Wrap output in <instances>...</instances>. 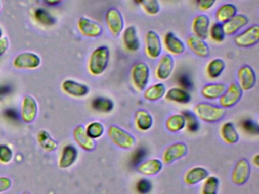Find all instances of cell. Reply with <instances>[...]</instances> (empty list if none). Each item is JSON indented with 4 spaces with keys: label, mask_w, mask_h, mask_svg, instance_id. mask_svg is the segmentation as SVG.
Returning <instances> with one entry per match:
<instances>
[{
    "label": "cell",
    "mask_w": 259,
    "mask_h": 194,
    "mask_svg": "<svg viewBox=\"0 0 259 194\" xmlns=\"http://www.w3.org/2000/svg\"><path fill=\"white\" fill-rule=\"evenodd\" d=\"M107 134L111 142L123 150H130L136 145V138L126 130L116 125L109 127Z\"/></svg>",
    "instance_id": "3"
},
{
    "label": "cell",
    "mask_w": 259,
    "mask_h": 194,
    "mask_svg": "<svg viewBox=\"0 0 259 194\" xmlns=\"http://www.w3.org/2000/svg\"><path fill=\"white\" fill-rule=\"evenodd\" d=\"M85 129L86 133L89 135V137L92 139H98L101 138L104 135L105 128H104V124L100 121H95L89 123Z\"/></svg>",
    "instance_id": "37"
},
{
    "label": "cell",
    "mask_w": 259,
    "mask_h": 194,
    "mask_svg": "<svg viewBox=\"0 0 259 194\" xmlns=\"http://www.w3.org/2000/svg\"><path fill=\"white\" fill-rule=\"evenodd\" d=\"M175 66L174 58L171 55H163L155 69V76L158 80H166L170 77Z\"/></svg>",
    "instance_id": "16"
},
{
    "label": "cell",
    "mask_w": 259,
    "mask_h": 194,
    "mask_svg": "<svg viewBox=\"0 0 259 194\" xmlns=\"http://www.w3.org/2000/svg\"><path fill=\"white\" fill-rule=\"evenodd\" d=\"M210 24V18L207 15L204 14L197 15L192 21V29L193 34L201 39H207L209 36Z\"/></svg>",
    "instance_id": "17"
},
{
    "label": "cell",
    "mask_w": 259,
    "mask_h": 194,
    "mask_svg": "<svg viewBox=\"0 0 259 194\" xmlns=\"http://www.w3.org/2000/svg\"><path fill=\"white\" fill-rule=\"evenodd\" d=\"M11 186L12 181L9 177L0 176V194L9 190Z\"/></svg>",
    "instance_id": "47"
},
{
    "label": "cell",
    "mask_w": 259,
    "mask_h": 194,
    "mask_svg": "<svg viewBox=\"0 0 259 194\" xmlns=\"http://www.w3.org/2000/svg\"><path fill=\"white\" fill-rule=\"evenodd\" d=\"M135 125L138 130L146 132L152 127L154 120L149 112L144 109H139L135 114Z\"/></svg>",
    "instance_id": "29"
},
{
    "label": "cell",
    "mask_w": 259,
    "mask_h": 194,
    "mask_svg": "<svg viewBox=\"0 0 259 194\" xmlns=\"http://www.w3.org/2000/svg\"><path fill=\"white\" fill-rule=\"evenodd\" d=\"M22 194H29V193H28V192H24V193H22Z\"/></svg>",
    "instance_id": "55"
},
{
    "label": "cell",
    "mask_w": 259,
    "mask_h": 194,
    "mask_svg": "<svg viewBox=\"0 0 259 194\" xmlns=\"http://www.w3.org/2000/svg\"><path fill=\"white\" fill-rule=\"evenodd\" d=\"M136 189L138 193L148 194L152 189V184L151 181L147 179H141L136 183Z\"/></svg>",
    "instance_id": "43"
},
{
    "label": "cell",
    "mask_w": 259,
    "mask_h": 194,
    "mask_svg": "<svg viewBox=\"0 0 259 194\" xmlns=\"http://www.w3.org/2000/svg\"><path fill=\"white\" fill-rule=\"evenodd\" d=\"M0 11H1V3H0Z\"/></svg>",
    "instance_id": "56"
},
{
    "label": "cell",
    "mask_w": 259,
    "mask_h": 194,
    "mask_svg": "<svg viewBox=\"0 0 259 194\" xmlns=\"http://www.w3.org/2000/svg\"><path fill=\"white\" fill-rule=\"evenodd\" d=\"M163 168V162L160 159H150L148 160L141 162L137 167L136 170L139 174L144 176H154L161 171Z\"/></svg>",
    "instance_id": "25"
},
{
    "label": "cell",
    "mask_w": 259,
    "mask_h": 194,
    "mask_svg": "<svg viewBox=\"0 0 259 194\" xmlns=\"http://www.w3.org/2000/svg\"><path fill=\"white\" fill-rule=\"evenodd\" d=\"M13 159V152L9 146L0 144V162L4 165L11 162Z\"/></svg>",
    "instance_id": "42"
},
{
    "label": "cell",
    "mask_w": 259,
    "mask_h": 194,
    "mask_svg": "<svg viewBox=\"0 0 259 194\" xmlns=\"http://www.w3.org/2000/svg\"><path fill=\"white\" fill-rule=\"evenodd\" d=\"M145 51L149 59H157L162 53L161 39L154 30L147 32L145 36Z\"/></svg>",
    "instance_id": "8"
},
{
    "label": "cell",
    "mask_w": 259,
    "mask_h": 194,
    "mask_svg": "<svg viewBox=\"0 0 259 194\" xmlns=\"http://www.w3.org/2000/svg\"><path fill=\"white\" fill-rule=\"evenodd\" d=\"M186 121V127L191 133H195L199 130V122L197 117L189 111H185L182 113Z\"/></svg>",
    "instance_id": "41"
},
{
    "label": "cell",
    "mask_w": 259,
    "mask_h": 194,
    "mask_svg": "<svg viewBox=\"0 0 259 194\" xmlns=\"http://www.w3.org/2000/svg\"><path fill=\"white\" fill-rule=\"evenodd\" d=\"M208 176V171L206 168L201 166H195L191 168L185 173L183 180L186 184L194 186L204 181Z\"/></svg>",
    "instance_id": "21"
},
{
    "label": "cell",
    "mask_w": 259,
    "mask_h": 194,
    "mask_svg": "<svg viewBox=\"0 0 259 194\" xmlns=\"http://www.w3.org/2000/svg\"><path fill=\"white\" fill-rule=\"evenodd\" d=\"M73 138L78 147H81L84 151L91 152L95 150L96 146L95 140L89 137L82 125L77 126L74 129Z\"/></svg>",
    "instance_id": "23"
},
{
    "label": "cell",
    "mask_w": 259,
    "mask_h": 194,
    "mask_svg": "<svg viewBox=\"0 0 259 194\" xmlns=\"http://www.w3.org/2000/svg\"><path fill=\"white\" fill-rule=\"evenodd\" d=\"M92 109L101 113H109L114 109V103L106 97H96L92 101Z\"/></svg>",
    "instance_id": "33"
},
{
    "label": "cell",
    "mask_w": 259,
    "mask_h": 194,
    "mask_svg": "<svg viewBox=\"0 0 259 194\" xmlns=\"http://www.w3.org/2000/svg\"><path fill=\"white\" fill-rule=\"evenodd\" d=\"M78 150L75 146L66 145L63 147L59 159V167L62 169H66L72 166L76 162L78 158Z\"/></svg>",
    "instance_id": "22"
},
{
    "label": "cell",
    "mask_w": 259,
    "mask_h": 194,
    "mask_svg": "<svg viewBox=\"0 0 259 194\" xmlns=\"http://www.w3.org/2000/svg\"><path fill=\"white\" fill-rule=\"evenodd\" d=\"M220 181L215 176H208L204 180L200 194H218Z\"/></svg>",
    "instance_id": "38"
},
{
    "label": "cell",
    "mask_w": 259,
    "mask_h": 194,
    "mask_svg": "<svg viewBox=\"0 0 259 194\" xmlns=\"http://www.w3.org/2000/svg\"><path fill=\"white\" fill-rule=\"evenodd\" d=\"M163 44L166 51L172 56H180L183 54L186 50L184 42L172 32H168L165 34Z\"/></svg>",
    "instance_id": "18"
},
{
    "label": "cell",
    "mask_w": 259,
    "mask_h": 194,
    "mask_svg": "<svg viewBox=\"0 0 259 194\" xmlns=\"http://www.w3.org/2000/svg\"><path fill=\"white\" fill-rule=\"evenodd\" d=\"M77 25H78L80 33L86 37H98L103 33L102 27L98 23L85 18V17L80 18Z\"/></svg>",
    "instance_id": "15"
},
{
    "label": "cell",
    "mask_w": 259,
    "mask_h": 194,
    "mask_svg": "<svg viewBox=\"0 0 259 194\" xmlns=\"http://www.w3.org/2000/svg\"><path fill=\"white\" fill-rule=\"evenodd\" d=\"M122 39L125 50L131 53L138 51L140 47L139 35L134 26H130L122 31Z\"/></svg>",
    "instance_id": "19"
},
{
    "label": "cell",
    "mask_w": 259,
    "mask_h": 194,
    "mask_svg": "<svg viewBox=\"0 0 259 194\" xmlns=\"http://www.w3.org/2000/svg\"><path fill=\"white\" fill-rule=\"evenodd\" d=\"M220 135L224 142L233 145L239 141V135L234 124L230 121L224 123L220 128Z\"/></svg>",
    "instance_id": "28"
},
{
    "label": "cell",
    "mask_w": 259,
    "mask_h": 194,
    "mask_svg": "<svg viewBox=\"0 0 259 194\" xmlns=\"http://www.w3.org/2000/svg\"><path fill=\"white\" fill-rule=\"evenodd\" d=\"M242 96V90L237 83H232L227 86L224 93L219 99V104L224 109L233 107L239 103Z\"/></svg>",
    "instance_id": "10"
},
{
    "label": "cell",
    "mask_w": 259,
    "mask_h": 194,
    "mask_svg": "<svg viewBox=\"0 0 259 194\" xmlns=\"http://www.w3.org/2000/svg\"><path fill=\"white\" fill-rule=\"evenodd\" d=\"M11 91V87L9 86H0V95H7Z\"/></svg>",
    "instance_id": "51"
},
{
    "label": "cell",
    "mask_w": 259,
    "mask_h": 194,
    "mask_svg": "<svg viewBox=\"0 0 259 194\" xmlns=\"http://www.w3.org/2000/svg\"><path fill=\"white\" fill-rule=\"evenodd\" d=\"M164 97L168 101L179 104H187L191 100V95L189 91L180 86L168 89L166 91Z\"/></svg>",
    "instance_id": "27"
},
{
    "label": "cell",
    "mask_w": 259,
    "mask_h": 194,
    "mask_svg": "<svg viewBox=\"0 0 259 194\" xmlns=\"http://www.w3.org/2000/svg\"><path fill=\"white\" fill-rule=\"evenodd\" d=\"M37 141H38L41 148L45 151L48 152V153H51V152L57 150V146H58L57 141L54 140L51 137V134L46 130H40L38 134H37Z\"/></svg>",
    "instance_id": "35"
},
{
    "label": "cell",
    "mask_w": 259,
    "mask_h": 194,
    "mask_svg": "<svg viewBox=\"0 0 259 194\" xmlns=\"http://www.w3.org/2000/svg\"><path fill=\"white\" fill-rule=\"evenodd\" d=\"M47 5L50 6H55L61 3L63 0H44Z\"/></svg>",
    "instance_id": "52"
},
{
    "label": "cell",
    "mask_w": 259,
    "mask_h": 194,
    "mask_svg": "<svg viewBox=\"0 0 259 194\" xmlns=\"http://www.w3.org/2000/svg\"><path fill=\"white\" fill-rule=\"evenodd\" d=\"M259 41V26H250L234 37V42L239 48H249Z\"/></svg>",
    "instance_id": "7"
},
{
    "label": "cell",
    "mask_w": 259,
    "mask_h": 194,
    "mask_svg": "<svg viewBox=\"0 0 259 194\" xmlns=\"http://www.w3.org/2000/svg\"><path fill=\"white\" fill-rule=\"evenodd\" d=\"M165 124L168 131L178 133L186 127V121L182 114H174L167 118Z\"/></svg>",
    "instance_id": "32"
},
{
    "label": "cell",
    "mask_w": 259,
    "mask_h": 194,
    "mask_svg": "<svg viewBox=\"0 0 259 194\" xmlns=\"http://www.w3.org/2000/svg\"><path fill=\"white\" fill-rule=\"evenodd\" d=\"M193 113L198 120L206 123H217L226 115L224 108L209 103H197L193 108Z\"/></svg>",
    "instance_id": "2"
},
{
    "label": "cell",
    "mask_w": 259,
    "mask_h": 194,
    "mask_svg": "<svg viewBox=\"0 0 259 194\" xmlns=\"http://www.w3.org/2000/svg\"><path fill=\"white\" fill-rule=\"evenodd\" d=\"M38 113V105L34 97L25 95L21 106V119L27 124L34 121Z\"/></svg>",
    "instance_id": "11"
},
{
    "label": "cell",
    "mask_w": 259,
    "mask_h": 194,
    "mask_svg": "<svg viewBox=\"0 0 259 194\" xmlns=\"http://www.w3.org/2000/svg\"><path fill=\"white\" fill-rule=\"evenodd\" d=\"M110 56L108 47L101 45L95 48L89 57L88 63L89 73L95 77L101 75L108 66Z\"/></svg>",
    "instance_id": "1"
},
{
    "label": "cell",
    "mask_w": 259,
    "mask_h": 194,
    "mask_svg": "<svg viewBox=\"0 0 259 194\" xmlns=\"http://www.w3.org/2000/svg\"><path fill=\"white\" fill-rule=\"evenodd\" d=\"M62 90L71 97L83 98L90 92L89 86L71 79H66L61 84Z\"/></svg>",
    "instance_id": "14"
},
{
    "label": "cell",
    "mask_w": 259,
    "mask_h": 194,
    "mask_svg": "<svg viewBox=\"0 0 259 194\" xmlns=\"http://www.w3.org/2000/svg\"><path fill=\"white\" fill-rule=\"evenodd\" d=\"M186 44L191 51L198 57L207 58L210 55V48L204 39L192 34L188 36Z\"/></svg>",
    "instance_id": "20"
},
{
    "label": "cell",
    "mask_w": 259,
    "mask_h": 194,
    "mask_svg": "<svg viewBox=\"0 0 259 194\" xmlns=\"http://www.w3.org/2000/svg\"><path fill=\"white\" fill-rule=\"evenodd\" d=\"M236 13H237V9L236 6L231 3H227L218 8L215 13V17L218 23L224 24V22L234 17Z\"/></svg>",
    "instance_id": "31"
},
{
    "label": "cell",
    "mask_w": 259,
    "mask_h": 194,
    "mask_svg": "<svg viewBox=\"0 0 259 194\" xmlns=\"http://www.w3.org/2000/svg\"><path fill=\"white\" fill-rule=\"evenodd\" d=\"M3 30H2V28H1V27H0V38H2L3 37Z\"/></svg>",
    "instance_id": "54"
},
{
    "label": "cell",
    "mask_w": 259,
    "mask_h": 194,
    "mask_svg": "<svg viewBox=\"0 0 259 194\" xmlns=\"http://www.w3.org/2000/svg\"><path fill=\"white\" fill-rule=\"evenodd\" d=\"M179 82H180V84H181L180 87L183 88L186 90L192 87V80L187 75H182L179 79Z\"/></svg>",
    "instance_id": "49"
},
{
    "label": "cell",
    "mask_w": 259,
    "mask_h": 194,
    "mask_svg": "<svg viewBox=\"0 0 259 194\" xmlns=\"http://www.w3.org/2000/svg\"><path fill=\"white\" fill-rule=\"evenodd\" d=\"M217 0H196L198 7L201 11H207L213 7Z\"/></svg>",
    "instance_id": "48"
},
{
    "label": "cell",
    "mask_w": 259,
    "mask_h": 194,
    "mask_svg": "<svg viewBox=\"0 0 259 194\" xmlns=\"http://www.w3.org/2000/svg\"><path fill=\"white\" fill-rule=\"evenodd\" d=\"M239 87L242 91H248L255 86L257 77L255 72L251 67L243 65L240 67L237 72Z\"/></svg>",
    "instance_id": "13"
},
{
    "label": "cell",
    "mask_w": 259,
    "mask_h": 194,
    "mask_svg": "<svg viewBox=\"0 0 259 194\" xmlns=\"http://www.w3.org/2000/svg\"><path fill=\"white\" fill-rule=\"evenodd\" d=\"M134 1L141 6L142 10L147 15L154 16L160 12V6L158 0H134Z\"/></svg>",
    "instance_id": "36"
},
{
    "label": "cell",
    "mask_w": 259,
    "mask_h": 194,
    "mask_svg": "<svg viewBox=\"0 0 259 194\" xmlns=\"http://www.w3.org/2000/svg\"><path fill=\"white\" fill-rule=\"evenodd\" d=\"M9 48V39L7 37L0 38V56H2Z\"/></svg>",
    "instance_id": "50"
},
{
    "label": "cell",
    "mask_w": 259,
    "mask_h": 194,
    "mask_svg": "<svg viewBox=\"0 0 259 194\" xmlns=\"http://www.w3.org/2000/svg\"><path fill=\"white\" fill-rule=\"evenodd\" d=\"M252 162L254 164V166L256 168H258L259 167V155L256 154L255 156L253 157Z\"/></svg>",
    "instance_id": "53"
},
{
    "label": "cell",
    "mask_w": 259,
    "mask_h": 194,
    "mask_svg": "<svg viewBox=\"0 0 259 194\" xmlns=\"http://www.w3.org/2000/svg\"><path fill=\"white\" fill-rule=\"evenodd\" d=\"M34 18L36 21L42 25L52 26L56 23L55 18L48 10L42 8L36 9L34 12Z\"/></svg>",
    "instance_id": "39"
},
{
    "label": "cell",
    "mask_w": 259,
    "mask_h": 194,
    "mask_svg": "<svg viewBox=\"0 0 259 194\" xmlns=\"http://www.w3.org/2000/svg\"><path fill=\"white\" fill-rule=\"evenodd\" d=\"M227 86L222 83H210L203 86L201 89V95L203 98L208 100H217L221 98L224 93Z\"/></svg>",
    "instance_id": "26"
},
{
    "label": "cell",
    "mask_w": 259,
    "mask_h": 194,
    "mask_svg": "<svg viewBox=\"0 0 259 194\" xmlns=\"http://www.w3.org/2000/svg\"><path fill=\"white\" fill-rule=\"evenodd\" d=\"M225 33L223 30L222 24L221 23H214L212 24L209 29V36L211 38L213 42L217 43H221L225 39Z\"/></svg>",
    "instance_id": "40"
},
{
    "label": "cell",
    "mask_w": 259,
    "mask_h": 194,
    "mask_svg": "<svg viewBox=\"0 0 259 194\" xmlns=\"http://www.w3.org/2000/svg\"><path fill=\"white\" fill-rule=\"evenodd\" d=\"M248 20L245 15L236 14L234 17L222 24L223 30L227 36H232L248 24Z\"/></svg>",
    "instance_id": "24"
},
{
    "label": "cell",
    "mask_w": 259,
    "mask_h": 194,
    "mask_svg": "<svg viewBox=\"0 0 259 194\" xmlns=\"http://www.w3.org/2000/svg\"><path fill=\"white\" fill-rule=\"evenodd\" d=\"M150 68L145 62L135 64L131 70V80L135 89L142 92L146 89L150 79Z\"/></svg>",
    "instance_id": "4"
},
{
    "label": "cell",
    "mask_w": 259,
    "mask_h": 194,
    "mask_svg": "<svg viewBox=\"0 0 259 194\" xmlns=\"http://www.w3.org/2000/svg\"><path fill=\"white\" fill-rule=\"evenodd\" d=\"M251 174V165L245 159H240L235 164L232 171L231 180L234 184L240 186L248 181Z\"/></svg>",
    "instance_id": "9"
},
{
    "label": "cell",
    "mask_w": 259,
    "mask_h": 194,
    "mask_svg": "<svg viewBox=\"0 0 259 194\" xmlns=\"http://www.w3.org/2000/svg\"><path fill=\"white\" fill-rule=\"evenodd\" d=\"M188 147L183 142H175L168 146L162 153V162L171 164L178 159H182L187 154Z\"/></svg>",
    "instance_id": "12"
},
{
    "label": "cell",
    "mask_w": 259,
    "mask_h": 194,
    "mask_svg": "<svg viewBox=\"0 0 259 194\" xmlns=\"http://www.w3.org/2000/svg\"><path fill=\"white\" fill-rule=\"evenodd\" d=\"M13 66L17 69L34 70L41 65V59L37 53L23 52L19 53L13 59Z\"/></svg>",
    "instance_id": "5"
},
{
    "label": "cell",
    "mask_w": 259,
    "mask_h": 194,
    "mask_svg": "<svg viewBox=\"0 0 259 194\" xmlns=\"http://www.w3.org/2000/svg\"><path fill=\"white\" fill-rule=\"evenodd\" d=\"M105 22L112 35L118 37L122 33L125 27L123 16L116 9H110L106 12Z\"/></svg>",
    "instance_id": "6"
},
{
    "label": "cell",
    "mask_w": 259,
    "mask_h": 194,
    "mask_svg": "<svg viewBox=\"0 0 259 194\" xmlns=\"http://www.w3.org/2000/svg\"><path fill=\"white\" fill-rule=\"evenodd\" d=\"M166 91V86L163 83H154L144 90V98L149 102L158 101L164 97Z\"/></svg>",
    "instance_id": "30"
},
{
    "label": "cell",
    "mask_w": 259,
    "mask_h": 194,
    "mask_svg": "<svg viewBox=\"0 0 259 194\" xmlns=\"http://www.w3.org/2000/svg\"><path fill=\"white\" fill-rule=\"evenodd\" d=\"M134 152L135 153H133V156H132L131 162L133 165L138 166L141 162H143V159L146 156L147 151L145 149L140 147Z\"/></svg>",
    "instance_id": "44"
},
{
    "label": "cell",
    "mask_w": 259,
    "mask_h": 194,
    "mask_svg": "<svg viewBox=\"0 0 259 194\" xmlns=\"http://www.w3.org/2000/svg\"><path fill=\"white\" fill-rule=\"evenodd\" d=\"M225 67V62L223 59H213L207 63L206 73L209 78L216 79L222 74Z\"/></svg>",
    "instance_id": "34"
},
{
    "label": "cell",
    "mask_w": 259,
    "mask_h": 194,
    "mask_svg": "<svg viewBox=\"0 0 259 194\" xmlns=\"http://www.w3.org/2000/svg\"><path fill=\"white\" fill-rule=\"evenodd\" d=\"M242 127L246 133L249 134L257 135L258 133V126L251 120L247 119L242 121Z\"/></svg>",
    "instance_id": "45"
},
{
    "label": "cell",
    "mask_w": 259,
    "mask_h": 194,
    "mask_svg": "<svg viewBox=\"0 0 259 194\" xmlns=\"http://www.w3.org/2000/svg\"><path fill=\"white\" fill-rule=\"evenodd\" d=\"M4 116L12 122H18L21 118L20 113L15 109H6L4 112Z\"/></svg>",
    "instance_id": "46"
}]
</instances>
